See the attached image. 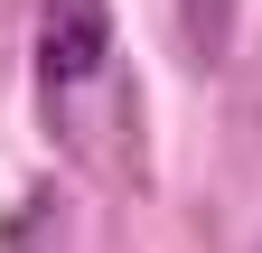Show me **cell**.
Wrapping results in <instances>:
<instances>
[{
  "label": "cell",
  "instance_id": "1",
  "mask_svg": "<svg viewBox=\"0 0 262 253\" xmlns=\"http://www.w3.org/2000/svg\"><path fill=\"white\" fill-rule=\"evenodd\" d=\"M103 56H113V10L103 0H47V19H38V85L75 94V85L103 75Z\"/></svg>",
  "mask_w": 262,
  "mask_h": 253
}]
</instances>
